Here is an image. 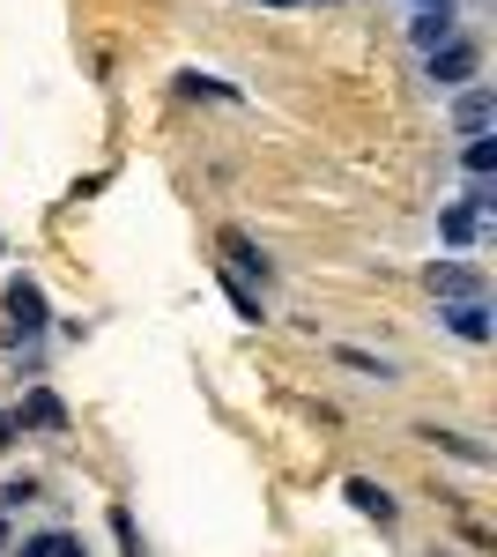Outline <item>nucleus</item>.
<instances>
[{
  "mask_svg": "<svg viewBox=\"0 0 497 557\" xmlns=\"http://www.w3.org/2000/svg\"><path fill=\"white\" fill-rule=\"evenodd\" d=\"M0 312H8V343L15 357H30L45 343V327H52V312H45V290L30 275H8V290H0Z\"/></svg>",
  "mask_w": 497,
  "mask_h": 557,
  "instance_id": "obj_1",
  "label": "nucleus"
},
{
  "mask_svg": "<svg viewBox=\"0 0 497 557\" xmlns=\"http://www.w3.org/2000/svg\"><path fill=\"white\" fill-rule=\"evenodd\" d=\"M475 67H483V52H475L468 38L438 45V52H423V75H431V89H460V83H475Z\"/></svg>",
  "mask_w": 497,
  "mask_h": 557,
  "instance_id": "obj_2",
  "label": "nucleus"
},
{
  "mask_svg": "<svg viewBox=\"0 0 497 557\" xmlns=\"http://www.w3.org/2000/svg\"><path fill=\"white\" fill-rule=\"evenodd\" d=\"M431 290H438V305L490 298V283H483V268H460V260H431Z\"/></svg>",
  "mask_w": 497,
  "mask_h": 557,
  "instance_id": "obj_3",
  "label": "nucleus"
},
{
  "mask_svg": "<svg viewBox=\"0 0 497 557\" xmlns=\"http://www.w3.org/2000/svg\"><path fill=\"white\" fill-rule=\"evenodd\" d=\"M453 127H460V141H468V134H497V89H490V83L460 89V104H453Z\"/></svg>",
  "mask_w": 497,
  "mask_h": 557,
  "instance_id": "obj_4",
  "label": "nucleus"
},
{
  "mask_svg": "<svg viewBox=\"0 0 497 557\" xmlns=\"http://www.w3.org/2000/svg\"><path fill=\"white\" fill-rule=\"evenodd\" d=\"M438 320L453 327L460 343H490L497 327H490V298H468V305H438Z\"/></svg>",
  "mask_w": 497,
  "mask_h": 557,
  "instance_id": "obj_5",
  "label": "nucleus"
},
{
  "mask_svg": "<svg viewBox=\"0 0 497 557\" xmlns=\"http://www.w3.org/2000/svg\"><path fill=\"white\" fill-rule=\"evenodd\" d=\"M409 38L423 45V52H438V45L460 38V15H453V8H415V15H409Z\"/></svg>",
  "mask_w": 497,
  "mask_h": 557,
  "instance_id": "obj_6",
  "label": "nucleus"
},
{
  "mask_svg": "<svg viewBox=\"0 0 497 557\" xmlns=\"http://www.w3.org/2000/svg\"><path fill=\"white\" fill-rule=\"evenodd\" d=\"M15 424H38V431H67V409H60V394H52V386H30V394L15 401Z\"/></svg>",
  "mask_w": 497,
  "mask_h": 557,
  "instance_id": "obj_7",
  "label": "nucleus"
},
{
  "mask_svg": "<svg viewBox=\"0 0 497 557\" xmlns=\"http://www.w3.org/2000/svg\"><path fill=\"white\" fill-rule=\"evenodd\" d=\"M349 506L364 520H378V528H394V513H401V506L386 498V483H372V475H349Z\"/></svg>",
  "mask_w": 497,
  "mask_h": 557,
  "instance_id": "obj_8",
  "label": "nucleus"
},
{
  "mask_svg": "<svg viewBox=\"0 0 497 557\" xmlns=\"http://www.w3.org/2000/svg\"><path fill=\"white\" fill-rule=\"evenodd\" d=\"M223 253H231V268H238V275H260V283H268V275H275V268H268V253H260V246H252L246 231H223Z\"/></svg>",
  "mask_w": 497,
  "mask_h": 557,
  "instance_id": "obj_9",
  "label": "nucleus"
},
{
  "mask_svg": "<svg viewBox=\"0 0 497 557\" xmlns=\"http://www.w3.org/2000/svg\"><path fill=\"white\" fill-rule=\"evenodd\" d=\"M460 172H468V178H490V172H497V134H468V149H460Z\"/></svg>",
  "mask_w": 497,
  "mask_h": 557,
  "instance_id": "obj_10",
  "label": "nucleus"
},
{
  "mask_svg": "<svg viewBox=\"0 0 497 557\" xmlns=\"http://www.w3.org/2000/svg\"><path fill=\"white\" fill-rule=\"evenodd\" d=\"M475 231H483V215L468 209V201H460V209H446V215H438V238H446V246H475Z\"/></svg>",
  "mask_w": 497,
  "mask_h": 557,
  "instance_id": "obj_11",
  "label": "nucleus"
},
{
  "mask_svg": "<svg viewBox=\"0 0 497 557\" xmlns=\"http://www.w3.org/2000/svg\"><path fill=\"white\" fill-rule=\"evenodd\" d=\"M178 89H186V97H223V104H246V89H238V83H223V75H201V67H194V75H178Z\"/></svg>",
  "mask_w": 497,
  "mask_h": 557,
  "instance_id": "obj_12",
  "label": "nucleus"
},
{
  "mask_svg": "<svg viewBox=\"0 0 497 557\" xmlns=\"http://www.w3.org/2000/svg\"><path fill=\"white\" fill-rule=\"evenodd\" d=\"M423 438H431V446H446V454H460V461H468V469H490V446H475V438H460V431H423Z\"/></svg>",
  "mask_w": 497,
  "mask_h": 557,
  "instance_id": "obj_13",
  "label": "nucleus"
},
{
  "mask_svg": "<svg viewBox=\"0 0 497 557\" xmlns=\"http://www.w3.org/2000/svg\"><path fill=\"white\" fill-rule=\"evenodd\" d=\"M223 298L238 305V320H246V327H260V320H268V312H260V298H252V290L238 283V275H223Z\"/></svg>",
  "mask_w": 497,
  "mask_h": 557,
  "instance_id": "obj_14",
  "label": "nucleus"
},
{
  "mask_svg": "<svg viewBox=\"0 0 497 557\" xmlns=\"http://www.w3.org/2000/svg\"><path fill=\"white\" fill-rule=\"evenodd\" d=\"M112 535H120V557H149V550H141V528H134L126 506H112Z\"/></svg>",
  "mask_w": 497,
  "mask_h": 557,
  "instance_id": "obj_15",
  "label": "nucleus"
},
{
  "mask_svg": "<svg viewBox=\"0 0 497 557\" xmlns=\"http://www.w3.org/2000/svg\"><path fill=\"white\" fill-rule=\"evenodd\" d=\"M38 498V475H15V483H0V513H23Z\"/></svg>",
  "mask_w": 497,
  "mask_h": 557,
  "instance_id": "obj_16",
  "label": "nucleus"
},
{
  "mask_svg": "<svg viewBox=\"0 0 497 557\" xmlns=\"http://www.w3.org/2000/svg\"><path fill=\"white\" fill-rule=\"evenodd\" d=\"M334 364H349V372H364V380H386V364H378L372 349H349V343H341V349H334Z\"/></svg>",
  "mask_w": 497,
  "mask_h": 557,
  "instance_id": "obj_17",
  "label": "nucleus"
},
{
  "mask_svg": "<svg viewBox=\"0 0 497 557\" xmlns=\"http://www.w3.org/2000/svg\"><path fill=\"white\" fill-rule=\"evenodd\" d=\"M8 557H52V535H30V543H15Z\"/></svg>",
  "mask_w": 497,
  "mask_h": 557,
  "instance_id": "obj_18",
  "label": "nucleus"
},
{
  "mask_svg": "<svg viewBox=\"0 0 497 557\" xmlns=\"http://www.w3.org/2000/svg\"><path fill=\"white\" fill-rule=\"evenodd\" d=\"M52 557H89V550H83V535H52Z\"/></svg>",
  "mask_w": 497,
  "mask_h": 557,
  "instance_id": "obj_19",
  "label": "nucleus"
},
{
  "mask_svg": "<svg viewBox=\"0 0 497 557\" xmlns=\"http://www.w3.org/2000/svg\"><path fill=\"white\" fill-rule=\"evenodd\" d=\"M15 431H23V424H15V409H0V454H8V438H15Z\"/></svg>",
  "mask_w": 497,
  "mask_h": 557,
  "instance_id": "obj_20",
  "label": "nucleus"
},
{
  "mask_svg": "<svg viewBox=\"0 0 497 557\" xmlns=\"http://www.w3.org/2000/svg\"><path fill=\"white\" fill-rule=\"evenodd\" d=\"M415 8H453V0H415Z\"/></svg>",
  "mask_w": 497,
  "mask_h": 557,
  "instance_id": "obj_21",
  "label": "nucleus"
},
{
  "mask_svg": "<svg viewBox=\"0 0 497 557\" xmlns=\"http://www.w3.org/2000/svg\"><path fill=\"white\" fill-rule=\"evenodd\" d=\"M0 550H8V513H0Z\"/></svg>",
  "mask_w": 497,
  "mask_h": 557,
  "instance_id": "obj_22",
  "label": "nucleus"
},
{
  "mask_svg": "<svg viewBox=\"0 0 497 557\" xmlns=\"http://www.w3.org/2000/svg\"><path fill=\"white\" fill-rule=\"evenodd\" d=\"M268 8H297V0H268Z\"/></svg>",
  "mask_w": 497,
  "mask_h": 557,
  "instance_id": "obj_23",
  "label": "nucleus"
}]
</instances>
